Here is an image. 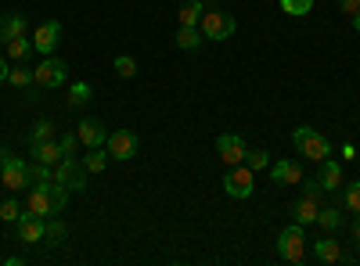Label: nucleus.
Listing matches in <instances>:
<instances>
[{
  "instance_id": "1",
  "label": "nucleus",
  "mask_w": 360,
  "mask_h": 266,
  "mask_svg": "<svg viewBox=\"0 0 360 266\" xmlns=\"http://www.w3.org/2000/svg\"><path fill=\"white\" fill-rule=\"evenodd\" d=\"M65 201H69V187L58 184V180H47V184H37L33 194H29V213L37 216H62L65 213Z\"/></svg>"
},
{
  "instance_id": "2",
  "label": "nucleus",
  "mask_w": 360,
  "mask_h": 266,
  "mask_svg": "<svg viewBox=\"0 0 360 266\" xmlns=\"http://www.w3.org/2000/svg\"><path fill=\"white\" fill-rule=\"evenodd\" d=\"M292 140L299 147V155H307L310 162H324L328 155H332V144H328V137H321L314 126H295L292 130Z\"/></svg>"
},
{
  "instance_id": "3",
  "label": "nucleus",
  "mask_w": 360,
  "mask_h": 266,
  "mask_svg": "<svg viewBox=\"0 0 360 266\" xmlns=\"http://www.w3.org/2000/svg\"><path fill=\"white\" fill-rule=\"evenodd\" d=\"M0 180H4L8 191H25V187H33V162H25V159H4L0 162Z\"/></svg>"
},
{
  "instance_id": "4",
  "label": "nucleus",
  "mask_w": 360,
  "mask_h": 266,
  "mask_svg": "<svg viewBox=\"0 0 360 266\" xmlns=\"http://www.w3.org/2000/svg\"><path fill=\"white\" fill-rule=\"evenodd\" d=\"M278 255L285 262H303L307 259V234H303V223H292L281 230V238H278Z\"/></svg>"
},
{
  "instance_id": "5",
  "label": "nucleus",
  "mask_w": 360,
  "mask_h": 266,
  "mask_svg": "<svg viewBox=\"0 0 360 266\" xmlns=\"http://www.w3.org/2000/svg\"><path fill=\"white\" fill-rule=\"evenodd\" d=\"M198 29H202V36L205 40H231L234 36V29H238V22L227 15V11H205L202 15V22H198Z\"/></svg>"
},
{
  "instance_id": "6",
  "label": "nucleus",
  "mask_w": 360,
  "mask_h": 266,
  "mask_svg": "<svg viewBox=\"0 0 360 266\" xmlns=\"http://www.w3.org/2000/svg\"><path fill=\"white\" fill-rule=\"evenodd\" d=\"M33 72H37V83L44 86V91H58V86L65 83V76H69V65L62 62V58H51V54H47Z\"/></svg>"
},
{
  "instance_id": "7",
  "label": "nucleus",
  "mask_w": 360,
  "mask_h": 266,
  "mask_svg": "<svg viewBox=\"0 0 360 266\" xmlns=\"http://www.w3.org/2000/svg\"><path fill=\"white\" fill-rule=\"evenodd\" d=\"M105 152H108V159L130 162V159L137 155V133H134V130H115V133H108Z\"/></svg>"
},
{
  "instance_id": "8",
  "label": "nucleus",
  "mask_w": 360,
  "mask_h": 266,
  "mask_svg": "<svg viewBox=\"0 0 360 266\" xmlns=\"http://www.w3.org/2000/svg\"><path fill=\"white\" fill-rule=\"evenodd\" d=\"M224 191L231 198H249L252 194V169L242 162V166H231L227 176H224Z\"/></svg>"
},
{
  "instance_id": "9",
  "label": "nucleus",
  "mask_w": 360,
  "mask_h": 266,
  "mask_svg": "<svg viewBox=\"0 0 360 266\" xmlns=\"http://www.w3.org/2000/svg\"><path fill=\"white\" fill-rule=\"evenodd\" d=\"M86 169H83V162H76V159H62L58 162V169H54V180L58 184H65L69 191H83L86 187Z\"/></svg>"
},
{
  "instance_id": "10",
  "label": "nucleus",
  "mask_w": 360,
  "mask_h": 266,
  "mask_svg": "<svg viewBox=\"0 0 360 266\" xmlns=\"http://www.w3.org/2000/svg\"><path fill=\"white\" fill-rule=\"evenodd\" d=\"M245 152H249V147H245V140L238 137V133H224V137L217 140V155H220L227 166H242V162H245Z\"/></svg>"
},
{
  "instance_id": "11",
  "label": "nucleus",
  "mask_w": 360,
  "mask_h": 266,
  "mask_svg": "<svg viewBox=\"0 0 360 266\" xmlns=\"http://www.w3.org/2000/svg\"><path fill=\"white\" fill-rule=\"evenodd\" d=\"M15 227H18V241H22V245H37V241H44V216H37V213H22Z\"/></svg>"
},
{
  "instance_id": "12",
  "label": "nucleus",
  "mask_w": 360,
  "mask_h": 266,
  "mask_svg": "<svg viewBox=\"0 0 360 266\" xmlns=\"http://www.w3.org/2000/svg\"><path fill=\"white\" fill-rule=\"evenodd\" d=\"M62 44V22H44L40 29H37V36H33V47L40 51V54H54V47Z\"/></svg>"
},
{
  "instance_id": "13",
  "label": "nucleus",
  "mask_w": 360,
  "mask_h": 266,
  "mask_svg": "<svg viewBox=\"0 0 360 266\" xmlns=\"http://www.w3.org/2000/svg\"><path fill=\"white\" fill-rule=\"evenodd\" d=\"M76 137H79L83 147H105L108 130H105V123H98V119H83L79 130H76Z\"/></svg>"
},
{
  "instance_id": "14",
  "label": "nucleus",
  "mask_w": 360,
  "mask_h": 266,
  "mask_svg": "<svg viewBox=\"0 0 360 266\" xmlns=\"http://www.w3.org/2000/svg\"><path fill=\"white\" fill-rule=\"evenodd\" d=\"M321 194H310V191H303V198H299L295 205H292V216H295V223H317V213H321V201H317Z\"/></svg>"
},
{
  "instance_id": "15",
  "label": "nucleus",
  "mask_w": 360,
  "mask_h": 266,
  "mask_svg": "<svg viewBox=\"0 0 360 266\" xmlns=\"http://www.w3.org/2000/svg\"><path fill=\"white\" fill-rule=\"evenodd\" d=\"M18 36H29V22H25V15H18V11H4V18H0V40H18Z\"/></svg>"
},
{
  "instance_id": "16",
  "label": "nucleus",
  "mask_w": 360,
  "mask_h": 266,
  "mask_svg": "<svg viewBox=\"0 0 360 266\" xmlns=\"http://www.w3.org/2000/svg\"><path fill=\"white\" fill-rule=\"evenodd\" d=\"M270 180L274 184H303V169H299L295 162H288V159H278L274 166H270Z\"/></svg>"
},
{
  "instance_id": "17",
  "label": "nucleus",
  "mask_w": 360,
  "mask_h": 266,
  "mask_svg": "<svg viewBox=\"0 0 360 266\" xmlns=\"http://www.w3.org/2000/svg\"><path fill=\"white\" fill-rule=\"evenodd\" d=\"M321 169H317V180H321V187L324 191H339L342 187V166L335 162V159H324V162H317Z\"/></svg>"
},
{
  "instance_id": "18",
  "label": "nucleus",
  "mask_w": 360,
  "mask_h": 266,
  "mask_svg": "<svg viewBox=\"0 0 360 266\" xmlns=\"http://www.w3.org/2000/svg\"><path fill=\"white\" fill-rule=\"evenodd\" d=\"M314 255L321 262H342V245L335 238H321V241H314Z\"/></svg>"
},
{
  "instance_id": "19",
  "label": "nucleus",
  "mask_w": 360,
  "mask_h": 266,
  "mask_svg": "<svg viewBox=\"0 0 360 266\" xmlns=\"http://www.w3.org/2000/svg\"><path fill=\"white\" fill-rule=\"evenodd\" d=\"M69 238V227L62 223V216H47L44 220V241L47 245H62Z\"/></svg>"
},
{
  "instance_id": "20",
  "label": "nucleus",
  "mask_w": 360,
  "mask_h": 266,
  "mask_svg": "<svg viewBox=\"0 0 360 266\" xmlns=\"http://www.w3.org/2000/svg\"><path fill=\"white\" fill-rule=\"evenodd\" d=\"M202 40H205V36H202L198 25H180V29H176V47H180V51H198Z\"/></svg>"
},
{
  "instance_id": "21",
  "label": "nucleus",
  "mask_w": 360,
  "mask_h": 266,
  "mask_svg": "<svg viewBox=\"0 0 360 266\" xmlns=\"http://www.w3.org/2000/svg\"><path fill=\"white\" fill-rule=\"evenodd\" d=\"M33 155H37V162H47V166H54V162L65 159V155H62V144H58V140H40V144H33Z\"/></svg>"
},
{
  "instance_id": "22",
  "label": "nucleus",
  "mask_w": 360,
  "mask_h": 266,
  "mask_svg": "<svg viewBox=\"0 0 360 266\" xmlns=\"http://www.w3.org/2000/svg\"><path fill=\"white\" fill-rule=\"evenodd\" d=\"M202 15H205V4H202V0H184V4H180V11H176L180 25H198Z\"/></svg>"
},
{
  "instance_id": "23",
  "label": "nucleus",
  "mask_w": 360,
  "mask_h": 266,
  "mask_svg": "<svg viewBox=\"0 0 360 266\" xmlns=\"http://www.w3.org/2000/svg\"><path fill=\"white\" fill-rule=\"evenodd\" d=\"M105 166H108V152L105 147H86V155H83V169L86 173H105Z\"/></svg>"
},
{
  "instance_id": "24",
  "label": "nucleus",
  "mask_w": 360,
  "mask_h": 266,
  "mask_svg": "<svg viewBox=\"0 0 360 266\" xmlns=\"http://www.w3.org/2000/svg\"><path fill=\"white\" fill-rule=\"evenodd\" d=\"M33 40L29 36H18V40H8V58L11 62H29V54H33Z\"/></svg>"
},
{
  "instance_id": "25",
  "label": "nucleus",
  "mask_w": 360,
  "mask_h": 266,
  "mask_svg": "<svg viewBox=\"0 0 360 266\" xmlns=\"http://www.w3.org/2000/svg\"><path fill=\"white\" fill-rule=\"evenodd\" d=\"M278 4H281V11L292 15V18H303V15L314 11V0H278Z\"/></svg>"
},
{
  "instance_id": "26",
  "label": "nucleus",
  "mask_w": 360,
  "mask_h": 266,
  "mask_svg": "<svg viewBox=\"0 0 360 266\" xmlns=\"http://www.w3.org/2000/svg\"><path fill=\"white\" fill-rule=\"evenodd\" d=\"M8 83L18 86V91H29V86L37 83V72H33V69H11V72H8Z\"/></svg>"
},
{
  "instance_id": "27",
  "label": "nucleus",
  "mask_w": 360,
  "mask_h": 266,
  "mask_svg": "<svg viewBox=\"0 0 360 266\" xmlns=\"http://www.w3.org/2000/svg\"><path fill=\"white\" fill-rule=\"evenodd\" d=\"M40 140H54V123L51 119H40L33 130H29V144H40Z\"/></svg>"
},
{
  "instance_id": "28",
  "label": "nucleus",
  "mask_w": 360,
  "mask_h": 266,
  "mask_svg": "<svg viewBox=\"0 0 360 266\" xmlns=\"http://www.w3.org/2000/svg\"><path fill=\"white\" fill-rule=\"evenodd\" d=\"M317 223H321L328 234H332V230L342 227V213H339V209H321V213H317Z\"/></svg>"
},
{
  "instance_id": "29",
  "label": "nucleus",
  "mask_w": 360,
  "mask_h": 266,
  "mask_svg": "<svg viewBox=\"0 0 360 266\" xmlns=\"http://www.w3.org/2000/svg\"><path fill=\"white\" fill-rule=\"evenodd\" d=\"M112 65H115V72L123 76V79H134V76H137V62H134L130 54H119V58H115Z\"/></svg>"
},
{
  "instance_id": "30",
  "label": "nucleus",
  "mask_w": 360,
  "mask_h": 266,
  "mask_svg": "<svg viewBox=\"0 0 360 266\" xmlns=\"http://www.w3.org/2000/svg\"><path fill=\"white\" fill-rule=\"evenodd\" d=\"M69 101L79 108V105H86L90 101V86L86 83H72V91H69Z\"/></svg>"
},
{
  "instance_id": "31",
  "label": "nucleus",
  "mask_w": 360,
  "mask_h": 266,
  "mask_svg": "<svg viewBox=\"0 0 360 266\" xmlns=\"http://www.w3.org/2000/svg\"><path fill=\"white\" fill-rule=\"evenodd\" d=\"M266 162H270V155L266 152H245V166L256 173V169H266Z\"/></svg>"
},
{
  "instance_id": "32",
  "label": "nucleus",
  "mask_w": 360,
  "mask_h": 266,
  "mask_svg": "<svg viewBox=\"0 0 360 266\" xmlns=\"http://www.w3.org/2000/svg\"><path fill=\"white\" fill-rule=\"evenodd\" d=\"M18 216H22L18 201H4V205H0V220H4V223H18Z\"/></svg>"
},
{
  "instance_id": "33",
  "label": "nucleus",
  "mask_w": 360,
  "mask_h": 266,
  "mask_svg": "<svg viewBox=\"0 0 360 266\" xmlns=\"http://www.w3.org/2000/svg\"><path fill=\"white\" fill-rule=\"evenodd\" d=\"M346 205L353 213H360V180H353L349 187H346Z\"/></svg>"
},
{
  "instance_id": "34",
  "label": "nucleus",
  "mask_w": 360,
  "mask_h": 266,
  "mask_svg": "<svg viewBox=\"0 0 360 266\" xmlns=\"http://www.w3.org/2000/svg\"><path fill=\"white\" fill-rule=\"evenodd\" d=\"M58 144H62V155H65V159H72V155H76V147H79V137H76V133H65Z\"/></svg>"
},
{
  "instance_id": "35",
  "label": "nucleus",
  "mask_w": 360,
  "mask_h": 266,
  "mask_svg": "<svg viewBox=\"0 0 360 266\" xmlns=\"http://www.w3.org/2000/svg\"><path fill=\"white\" fill-rule=\"evenodd\" d=\"M339 8H342L346 15H356V11H360V0H339Z\"/></svg>"
},
{
  "instance_id": "36",
  "label": "nucleus",
  "mask_w": 360,
  "mask_h": 266,
  "mask_svg": "<svg viewBox=\"0 0 360 266\" xmlns=\"http://www.w3.org/2000/svg\"><path fill=\"white\" fill-rule=\"evenodd\" d=\"M342 159H346V162H353V159H356V147H353V144H346V147H342Z\"/></svg>"
},
{
  "instance_id": "37",
  "label": "nucleus",
  "mask_w": 360,
  "mask_h": 266,
  "mask_svg": "<svg viewBox=\"0 0 360 266\" xmlns=\"http://www.w3.org/2000/svg\"><path fill=\"white\" fill-rule=\"evenodd\" d=\"M353 238H356V245H360V213H356V220H353Z\"/></svg>"
},
{
  "instance_id": "38",
  "label": "nucleus",
  "mask_w": 360,
  "mask_h": 266,
  "mask_svg": "<svg viewBox=\"0 0 360 266\" xmlns=\"http://www.w3.org/2000/svg\"><path fill=\"white\" fill-rule=\"evenodd\" d=\"M4 79H8V62L0 58V83H4Z\"/></svg>"
},
{
  "instance_id": "39",
  "label": "nucleus",
  "mask_w": 360,
  "mask_h": 266,
  "mask_svg": "<svg viewBox=\"0 0 360 266\" xmlns=\"http://www.w3.org/2000/svg\"><path fill=\"white\" fill-rule=\"evenodd\" d=\"M349 18H353V29H356V33H360V11H356V15H349Z\"/></svg>"
},
{
  "instance_id": "40",
  "label": "nucleus",
  "mask_w": 360,
  "mask_h": 266,
  "mask_svg": "<svg viewBox=\"0 0 360 266\" xmlns=\"http://www.w3.org/2000/svg\"><path fill=\"white\" fill-rule=\"evenodd\" d=\"M266 4H270V0H266Z\"/></svg>"
}]
</instances>
